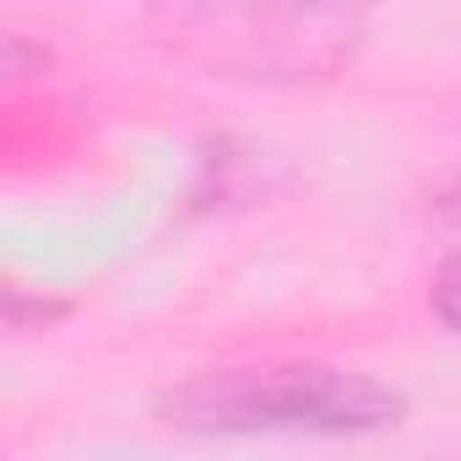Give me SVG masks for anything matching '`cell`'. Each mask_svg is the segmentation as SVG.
Wrapping results in <instances>:
<instances>
[{
    "mask_svg": "<svg viewBox=\"0 0 461 461\" xmlns=\"http://www.w3.org/2000/svg\"><path fill=\"white\" fill-rule=\"evenodd\" d=\"M375 0H152L174 55L206 77L315 82L342 71L369 28Z\"/></svg>",
    "mask_w": 461,
    "mask_h": 461,
    "instance_id": "obj_1",
    "label": "cell"
},
{
    "mask_svg": "<svg viewBox=\"0 0 461 461\" xmlns=\"http://www.w3.org/2000/svg\"><path fill=\"white\" fill-rule=\"evenodd\" d=\"M396 412V391L331 364L222 369L168 396V423L201 434H364Z\"/></svg>",
    "mask_w": 461,
    "mask_h": 461,
    "instance_id": "obj_2",
    "label": "cell"
},
{
    "mask_svg": "<svg viewBox=\"0 0 461 461\" xmlns=\"http://www.w3.org/2000/svg\"><path fill=\"white\" fill-rule=\"evenodd\" d=\"M434 315L461 337V256H450L434 277Z\"/></svg>",
    "mask_w": 461,
    "mask_h": 461,
    "instance_id": "obj_3",
    "label": "cell"
}]
</instances>
